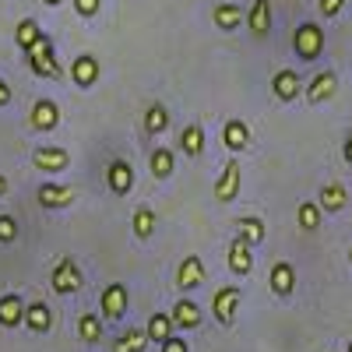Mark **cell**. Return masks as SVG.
<instances>
[{"label":"cell","mask_w":352,"mask_h":352,"mask_svg":"<svg viewBox=\"0 0 352 352\" xmlns=\"http://www.w3.org/2000/svg\"><path fill=\"white\" fill-rule=\"evenodd\" d=\"M39 36H43V32H39V25H36L32 18H25V21H21V25L14 28V43H18L21 50H28V46H32V43H36Z\"/></svg>","instance_id":"obj_33"},{"label":"cell","mask_w":352,"mask_h":352,"mask_svg":"<svg viewBox=\"0 0 352 352\" xmlns=\"http://www.w3.org/2000/svg\"><path fill=\"white\" fill-rule=\"evenodd\" d=\"M159 349H162V352H190V345H187L184 338H176V335H173V338H166Z\"/></svg>","instance_id":"obj_37"},{"label":"cell","mask_w":352,"mask_h":352,"mask_svg":"<svg viewBox=\"0 0 352 352\" xmlns=\"http://www.w3.org/2000/svg\"><path fill=\"white\" fill-rule=\"evenodd\" d=\"M268 285H272V292L275 296H292V289H296V268H292L289 261H278V264H272V275H268Z\"/></svg>","instance_id":"obj_9"},{"label":"cell","mask_w":352,"mask_h":352,"mask_svg":"<svg viewBox=\"0 0 352 352\" xmlns=\"http://www.w3.org/2000/svg\"><path fill=\"white\" fill-rule=\"evenodd\" d=\"M78 335H81L85 345H99L102 335H106V320L99 314H81L78 317Z\"/></svg>","instance_id":"obj_19"},{"label":"cell","mask_w":352,"mask_h":352,"mask_svg":"<svg viewBox=\"0 0 352 352\" xmlns=\"http://www.w3.org/2000/svg\"><path fill=\"white\" fill-rule=\"evenodd\" d=\"M292 50H296L300 60H317V56L324 53V32H320V25L303 21L296 28V36H292Z\"/></svg>","instance_id":"obj_2"},{"label":"cell","mask_w":352,"mask_h":352,"mask_svg":"<svg viewBox=\"0 0 352 352\" xmlns=\"http://www.w3.org/2000/svg\"><path fill=\"white\" fill-rule=\"evenodd\" d=\"M349 264H352V247H349Z\"/></svg>","instance_id":"obj_42"},{"label":"cell","mask_w":352,"mask_h":352,"mask_svg":"<svg viewBox=\"0 0 352 352\" xmlns=\"http://www.w3.org/2000/svg\"><path fill=\"white\" fill-rule=\"evenodd\" d=\"M8 194V180H4V176H0V197H4Z\"/></svg>","instance_id":"obj_40"},{"label":"cell","mask_w":352,"mask_h":352,"mask_svg":"<svg viewBox=\"0 0 352 352\" xmlns=\"http://www.w3.org/2000/svg\"><path fill=\"white\" fill-rule=\"evenodd\" d=\"M18 236V222L11 215H0V243H14Z\"/></svg>","instance_id":"obj_34"},{"label":"cell","mask_w":352,"mask_h":352,"mask_svg":"<svg viewBox=\"0 0 352 352\" xmlns=\"http://www.w3.org/2000/svg\"><path fill=\"white\" fill-rule=\"evenodd\" d=\"M99 4H102V0H74V11H78L81 18H92V14L99 11Z\"/></svg>","instance_id":"obj_36"},{"label":"cell","mask_w":352,"mask_h":352,"mask_svg":"<svg viewBox=\"0 0 352 352\" xmlns=\"http://www.w3.org/2000/svg\"><path fill=\"white\" fill-rule=\"evenodd\" d=\"M232 226H236V232H240V236H243L250 247H257V243L264 240V222H261L257 215H240Z\"/></svg>","instance_id":"obj_29"},{"label":"cell","mask_w":352,"mask_h":352,"mask_svg":"<svg viewBox=\"0 0 352 352\" xmlns=\"http://www.w3.org/2000/svg\"><path fill=\"white\" fill-rule=\"evenodd\" d=\"M240 300H243V292H240L236 285H222V289L215 292V300H212V314H215V320H219L222 328H232Z\"/></svg>","instance_id":"obj_4"},{"label":"cell","mask_w":352,"mask_h":352,"mask_svg":"<svg viewBox=\"0 0 352 352\" xmlns=\"http://www.w3.org/2000/svg\"><path fill=\"white\" fill-rule=\"evenodd\" d=\"M148 349V331L144 328H124L120 338L113 342V352H144Z\"/></svg>","instance_id":"obj_23"},{"label":"cell","mask_w":352,"mask_h":352,"mask_svg":"<svg viewBox=\"0 0 352 352\" xmlns=\"http://www.w3.org/2000/svg\"><path fill=\"white\" fill-rule=\"evenodd\" d=\"M11 102V88H8V81L0 78V106H8Z\"/></svg>","instance_id":"obj_38"},{"label":"cell","mask_w":352,"mask_h":352,"mask_svg":"<svg viewBox=\"0 0 352 352\" xmlns=\"http://www.w3.org/2000/svg\"><path fill=\"white\" fill-rule=\"evenodd\" d=\"M320 14H324V18H338L342 14V8H345V0H320Z\"/></svg>","instance_id":"obj_35"},{"label":"cell","mask_w":352,"mask_h":352,"mask_svg":"<svg viewBox=\"0 0 352 352\" xmlns=\"http://www.w3.org/2000/svg\"><path fill=\"white\" fill-rule=\"evenodd\" d=\"M173 166H176V159H173L169 148H155V152H152V176H155V180H166V176H173Z\"/></svg>","instance_id":"obj_31"},{"label":"cell","mask_w":352,"mask_h":352,"mask_svg":"<svg viewBox=\"0 0 352 352\" xmlns=\"http://www.w3.org/2000/svg\"><path fill=\"white\" fill-rule=\"evenodd\" d=\"M36 197H39L43 208H67V204L78 201V187H71V184H43Z\"/></svg>","instance_id":"obj_8"},{"label":"cell","mask_w":352,"mask_h":352,"mask_svg":"<svg viewBox=\"0 0 352 352\" xmlns=\"http://www.w3.org/2000/svg\"><path fill=\"white\" fill-rule=\"evenodd\" d=\"M247 28L257 39L272 32V0H254V8L247 11Z\"/></svg>","instance_id":"obj_14"},{"label":"cell","mask_w":352,"mask_h":352,"mask_svg":"<svg viewBox=\"0 0 352 352\" xmlns=\"http://www.w3.org/2000/svg\"><path fill=\"white\" fill-rule=\"evenodd\" d=\"M43 4H50V8H56V4H64V0H43Z\"/></svg>","instance_id":"obj_41"},{"label":"cell","mask_w":352,"mask_h":352,"mask_svg":"<svg viewBox=\"0 0 352 352\" xmlns=\"http://www.w3.org/2000/svg\"><path fill=\"white\" fill-rule=\"evenodd\" d=\"M243 21H247V11H243V8H236V4H219V8H215V25H219V28H226V32L240 28Z\"/></svg>","instance_id":"obj_28"},{"label":"cell","mask_w":352,"mask_h":352,"mask_svg":"<svg viewBox=\"0 0 352 352\" xmlns=\"http://www.w3.org/2000/svg\"><path fill=\"white\" fill-rule=\"evenodd\" d=\"M180 152H184L187 159H201V155H204V127L190 124V127L180 131Z\"/></svg>","instance_id":"obj_24"},{"label":"cell","mask_w":352,"mask_h":352,"mask_svg":"<svg viewBox=\"0 0 352 352\" xmlns=\"http://www.w3.org/2000/svg\"><path fill=\"white\" fill-rule=\"evenodd\" d=\"M127 285L124 282H113L102 289V296H99V310H102V320H120L127 314Z\"/></svg>","instance_id":"obj_5"},{"label":"cell","mask_w":352,"mask_h":352,"mask_svg":"<svg viewBox=\"0 0 352 352\" xmlns=\"http://www.w3.org/2000/svg\"><path fill=\"white\" fill-rule=\"evenodd\" d=\"M272 92H275L282 102H292V99L303 92V78H300L296 71H278V74L272 78Z\"/></svg>","instance_id":"obj_16"},{"label":"cell","mask_w":352,"mask_h":352,"mask_svg":"<svg viewBox=\"0 0 352 352\" xmlns=\"http://www.w3.org/2000/svg\"><path fill=\"white\" fill-rule=\"evenodd\" d=\"M345 201H349V194H345V187L342 184H328V187H320V212H342L345 208Z\"/></svg>","instance_id":"obj_27"},{"label":"cell","mask_w":352,"mask_h":352,"mask_svg":"<svg viewBox=\"0 0 352 352\" xmlns=\"http://www.w3.org/2000/svg\"><path fill=\"white\" fill-rule=\"evenodd\" d=\"M296 219H300V229H303V232H314V229L320 226V204L303 201V204H300V212H296Z\"/></svg>","instance_id":"obj_32"},{"label":"cell","mask_w":352,"mask_h":352,"mask_svg":"<svg viewBox=\"0 0 352 352\" xmlns=\"http://www.w3.org/2000/svg\"><path fill=\"white\" fill-rule=\"evenodd\" d=\"M222 141H226V148L229 152H243L247 144H250V127L243 120H226L222 127Z\"/></svg>","instance_id":"obj_21"},{"label":"cell","mask_w":352,"mask_h":352,"mask_svg":"<svg viewBox=\"0 0 352 352\" xmlns=\"http://www.w3.org/2000/svg\"><path fill=\"white\" fill-rule=\"evenodd\" d=\"M71 81L78 85V88H92L96 81H99V60L96 56H78V60L71 64Z\"/></svg>","instance_id":"obj_17"},{"label":"cell","mask_w":352,"mask_h":352,"mask_svg":"<svg viewBox=\"0 0 352 352\" xmlns=\"http://www.w3.org/2000/svg\"><path fill=\"white\" fill-rule=\"evenodd\" d=\"M240 180H243L240 159H229V162H226V169H222V176L215 180V197H219L222 204L236 201V194H240Z\"/></svg>","instance_id":"obj_6"},{"label":"cell","mask_w":352,"mask_h":352,"mask_svg":"<svg viewBox=\"0 0 352 352\" xmlns=\"http://www.w3.org/2000/svg\"><path fill=\"white\" fill-rule=\"evenodd\" d=\"M342 155H345V162H352V134L345 138V148H342Z\"/></svg>","instance_id":"obj_39"},{"label":"cell","mask_w":352,"mask_h":352,"mask_svg":"<svg viewBox=\"0 0 352 352\" xmlns=\"http://www.w3.org/2000/svg\"><path fill=\"white\" fill-rule=\"evenodd\" d=\"M60 124V106L53 99H36L32 102V127L36 131H56Z\"/></svg>","instance_id":"obj_12"},{"label":"cell","mask_w":352,"mask_h":352,"mask_svg":"<svg viewBox=\"0 0 352 352\" xmlns=\"http://www.w3.org/2000/svg\"><path fill=\"white\" fill-rule=\"evenodd\" d=\"M173 317L169 314H152L148 317V324H144V331H148V342H155V345H162L166 338H173Z\"/></svg>","instance_id":"obj_26"},{"label":"cell","mask_w":352,"mask_h":352,"mask_svg":"<svg viewBox=\"0 0 352 352\" xmlns=\"http://www.w3.org/2000/svg\"><path fill=\"white\" fill-rule=\"evenodd\" d=\"M152 232H155V212L148 208V204H141V208L134 212V236L152 240Z\"/></svg>","instance_id":"obj_30"},{"label":"cell","mask_w":352,"mask_h":352,"mask_svg":"<svg viewBox=\"0 0 352 352\" xmlns=\"http://www.w3.org/2000/svg\"><path fill=\"white\" fill-rule=\"evenodd\" d=\"M169 317H173L176 328H201V307L194 300H176Z\"/></svg>","instance_id":"obj_22"},{"label":"cell","mask_w":352,"mask_h":352,"mask_svg":"<svg viewBox=\"0 0 352 352\" xmlns=\"http://www.w3.org/2000/svg\"><path fill=\"white\" fill-rule=\"evenodd\" d=\"M166 127H169V109H166L162 102H152L148 109H144V134L159 138Z\"/></svg>","instance_id":"obj_25"},{"label":"cell","mask_w":352,"mask_h":352,"mask_svg":"<svg viewBox=\"0 0 352 352\" xmlns=\"http://www.w3.org/2000/svg\"><path fill=\"white\" fill-rule=\"evenodd\" d=\"M335 88H338V74L335 71H320V74H314V81L307 85V102H328L331 96H335Z\"/></svg>","instance_id":"obj_10"},{"label":"cell","mask_w":352,"mask_h":352,"mask_svg":"<svg viewBox=\"0 0 352 352\" xmlns=\"http://www.w3.org/2000/svg\"><path fill=\"white\" fill-rule=\"evenodd\" d=\"M106 184H109V190H113L116 197L131 194V187H134V166H131L127 159H113L109 169H106Z\"/></svg>","instance_id":"obj_7"},{"label":"cell","mask_w":352,"mask_h":352,"mask_svg":"<svg viewBox=\"0 0 352 352\" xmlns=\"http://www.w3.org/2000/svg\"><path fill=\"white\" fill-rule=\"evenodd\" d=\"M250 268H254V250L243 236H236L229 243V272L232 275H250Z\"/></svg>","instance_id":"obj_13"},{"label":"cell","mask_w":352,"mask_h":352,"mask_svg":"<svg viewBox=\"0 0 352 352\" xmlns=\"http://www.w3.org/2000/svg\"><path fill=\"white\" fill-rule=\"evenodd\" d=\"M25 56H28V67H32V74L50 78V81H60V78H64V67L56 64V53H53V39H50V36H39L32 46L25 50Z\"/></svg>","instance_id":"obj_1"},{"label":"cell","mask_w":352,"mask_h":352,"mask_svg":"<svg viewBox=\"0 0 352 352\" xmlns=\"http://www.w3.org/2000/svg\"><path fill=\"white\" fill-rule=\"evenodd\" d=\"M345 352H352V342H349V349H345Z\"/></svg>","instance_id":"obj_43"},{"label":"cell","mask_w":352,"mask_h":352,"mask_svg":"<svg viewBox=\"0 0 352 352\" xmlns=\"http://www.w3.org/2000/svg\"><path fill=\"white\" fill-rule=\"evenodd\" d=\"M50 285H53V292H60V296H67V292H78V289L85 285V275H81V268H78V261H74V257H64V261L53 268Z\"/></svg>","instance_id":"obj_3"},{"label":"cell","mask_w":352,"mask_h":352,"mask_svg":"<svg viewBox=\"0 0 352 352\" xmlns=\"http://www.w3.org/2000/svg\"><path fill=\"white\" fill-rule=\"evenodd\" d=\"M25 320V303L18 292H8V296H0V324L4 328H18Z\"/></svg>","instance_id":"obj_20"},{"label":"cell","mask_w":352,"mask_h":352,"mask_svg":"<svg viewBox=\"0 0 352 352\" xmlns=\"http://www.w3.org/2000/svg\"><path fill=\"white\" fill-rule=\"evenodd\" d=\"M25 328L36 331V335H46V331L53 328V314H50V307H46L43 300H36V303L25 307Z\"/></svg>","instance_id":"obj_18"},{"label":"cell","mask_w":352,"mask_h":352,"mask_svg":"<svg viewBox=\"0 0 352 352\" xmlns=\"http://www.w3.org/2000/svg\"><path fill=\"white\" fill-rule=\"evenodd\" d=\"M32 166L39 173H64L71 166V155L64 148H36L32 152Z\"/></svg>","instance_id":"obj_11"},{"label":"cell","mask_w":352,"mask_h":352,"mask_svg":"<svg viewBox=\"0 0 352 352\" xmlns=\"http://www.w3.org/2000/svg\"><path fill=\"white\" fill-rule=\"evenodd\" d=\"M201 282H204V264H201V257H197V254L184 257V261H180V272H176V285H180L184 292H190V289H197Z\"/></svg>","instance_id":"obj_15"}]
</instances>
